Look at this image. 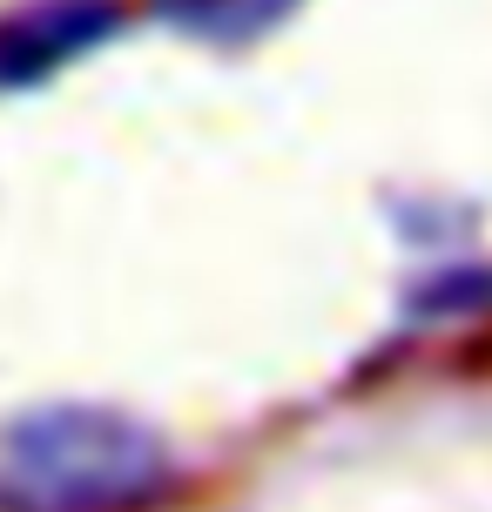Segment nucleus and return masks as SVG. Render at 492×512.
<instances>
[{
  "mask_svg": "<svg viewBox=\"0 0 492 512\" xmlns=\"http://www.w3.org/2000/svg\"><path fill=\"white\" fill-rule=\"evenodd\" d=\"M169 486V438L115 405L61 398L0 432V512H149Z\"/></svg>",
  "mask_w": 492,
  "mask_h": 512,
  "instance_id": "obj_1",
  "label": "nucleus"
},
{
  "mask_svg": "<svg viewBox=\"0 0 492 512\" xmlns=\"http://www.w3.org/2000/svg\"><path fill=\"white\" fill-rule=\"evenodd\" d=\"M115 27H122L115 0H21L14 14H0V95L54 81L81 54L102 48Z\"/></svg>",
  "mask_w": 492,
  "mask_h": 512,
  "instance_id": "obj_2",
  "label": "nucleus"
},
{
  "mask_svg": "<svg viewBox=\"0 0 492 512\" xmlns=\"http://www.w3.org/2000/svg\"><path fill=\"white\" fill-rule=\"evenodd\" d=\"M162 27H176L203 48H250L270 27H284L304 0H149Z\"/></svg>",
  "mask_w": 492,
  "mask_h": 512,
  "instance_id": "obj_3",
  "label": "nucleus"
}]
</instances>
